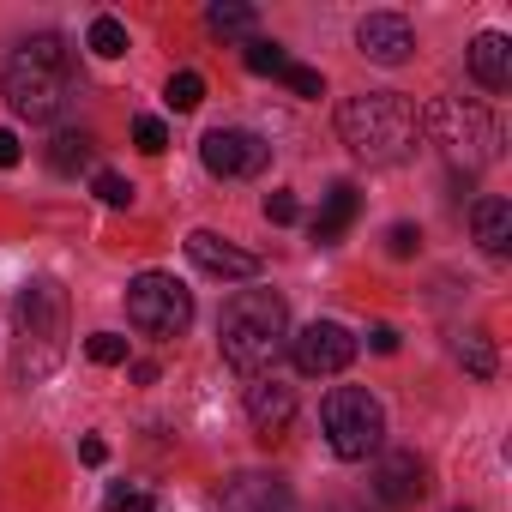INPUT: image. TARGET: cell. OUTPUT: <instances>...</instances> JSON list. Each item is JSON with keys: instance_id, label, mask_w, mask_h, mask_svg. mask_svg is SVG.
<instances>
[{"instance_id": "6da1fadb", "label": "cell", "mask_w": 512, "mask_h": 512, "mask_svg": "<svg viewBox=\"0 0 512 512\" xmlns=\"http://www.w3.org/2000/svg\"><path fill=\"white\" fill-rule=\"evenodd\" d=\"M0 91H7V103H13L19 121H55L73 103V91H79L67 37H55V31L25 37L7 55V67H0Z\"/></svg>"}, {"instance_id": "7a4b0ae2", "label": "cell", "mask_w": 512, "mask_h": 512, "mask_svg": "<svg viewBox=\"0 0 512 512\" xmlns=\"http://www.w3.org/2000/svg\"><path fill=\"white\" fill-rule=\"evenodd\" d=\"M217 344H223V362L235 374H266L284 350H290V308L278 290H235L223 302V320H217Z\"/></svg>"}, {"instance_id": "3957f363", "label": "cell", "mask_w": 512, "mask_h": 512, "mask_svg": "<svg viewBox=\"0 0 512 512\" xmlns=\"http://www.w3.org/2000/svg\"><path fill=\"white\" fill-rule=\"evenodd\" d=\"M67 356V290L55 278H31L13 296V374L19 386H37Z\"/></svg>"}, {"instance_id": "277c9868", "label": "cell", "mask_w": 512, "mask_h": 512, "mask_svg": "<svg viewBox=\"0 0 512 512\" xmlns=\"http://www.w3.org/2000/svg\"><path fill=\"white\" fill-rule=\"evenodd\" d=\"M338 133L362 163L386 169V163H404L416 151V109L398 91H362V97H344Z\"/></svg>"}, {"instance_id": "5b68a950", "label": "cell", "mask_w": 512, "mask_h": 512, "mask_svg": "<svg viewBox=\"0 0 512 512\" xmlns=\"http://www.w3.org/2000/svg\"><path fill=\"white\" fill-rule=\"evenodd\" d=\"M416 133H428V145H434V151L452 163V175H464V181L500 157V121H494L482 103H470V97H440V103H428V109L416 115Z\"/></svg>"}, {"instance_id": "8992f818", "label": "cell", "mask_w": 512, "mask_h": 512, "mask_svg": "<svg viewBox=\"0 0 512 512\" xmlns=\"http://www.w3.org/2000/svg\"><path fill=\"white\" fill-rule=\"evenodd\" d=\"M320 422H326V446H332L338 458H350V464H362V458H374V452L386 446V410H380V398L362 392V386L326 392Z\"/></svg>"}, {"instance_id": "52a82bcc", "label": "cell", "mask_w": 512, "mask_h": 512, "mask_svg": "<svg viewBox=\"0 0 512 512\" xmlns=\"http://www.w3.org/2000/svg\"><path fill=\"white\" fill-rule=\"evenodd\" d=\"M127 320L145 338H181L193 326V296L187 284H175L169 272H139L127 284Z\"/></svg>"}, {"instance_id": "ba28073f", "label": "cell", "mask_w": 512, "mask_h": 512, "mask_svg": "<svg viewBox=\"0 0 512 512\" xmlns=\"http://www.w3.org/2000/svg\"><path fill=\"white\" fill-rule=\"evenodd\" d=\"M290 356H296V368H302L308 380H326V374H344V368L356 362V338H350V326H338V320H314V326H302V332L290 338Z\"/></svg>"}, {"instance_id": "9c48e42d", "label": "cell", "mask_w": 512, "mask_h": 512, "mask_svg": "<svg viewBox=\"0 0 512 512\" xmlns=\"http://www.w3.org/2000/svg\"><path fill=\"white\" fill-rule=\"evenodd\" d=\"M266 157H272V145H266L260 133H247V127H211V133L199 139V163H205L211 175H223V181L260 175Z\"/></svg>"}, {"instance_id": "30bf717a", "label": "cell", "mask_w": 512, "mask_h": 512, "mask_svg": "<svg viewBox=\"0 0 512 512\" xmlns=\"http://www.w3.org/2000/svg\"><path fill=\"white\" fill-rule=\"evenodd\" d=\"M217 512H296V494L272 470H241L217 488Z\"/></svg>"}, {"instance_id": "8fae6325", "label": "cell", "mask_w": 512, "mask_h": 512, "mask_svg": "<svg viewBox=\"0 0 512 512\" xmlns=\"http://www.w3.org/2000/svg\"><path fill=\"white\" fill-rule=\"evenodd\" d=\"M247 422H253V434L272 446L296 422V386H284L278 374H253V386H247Z\"/></svg>"}, {"instance_id": "7c38bea8", "label": "cell", "mask_w": 512, "mask_h": 512, "mask_svg": "<svg viewBox=\"0 0 512 512\" xmlns=\"http://www.w3.org/2000/svg\"><path fill=\"white\" fill-rule=\"evenodd\" d=\"M356 49H362L368 61H380V67H404V61L416 55V31H410L404 13H368V19L356 25Z\"/></svg>"}, {"instance_id": "4fadbf2b", "label": "cell", "mask_w": 512, "mask_h": 512, "mask_svg": "<svg viewBox=\"0 0 512 512\" xmlns=\"http://www.w3.org/2000/svg\"><path fill=\"white\" fill-rule=\"evenodd\" d=\"M187 260L205 272V278H260V260L241 247H229L217 229H193L187 235Z\"/></svg>"}, {"instance_id": "5bb4252c", "label": "cell", "mask_w": 512, "mask_h": 512, "mask_svg": "<svg viewBox=\"0 0 512 512\" xmlns=\"http://www.w3.org/2000/svg\"><path fill=\"white\" fill-rule=\"evenodd\" d=\"M374 494H380L386 506H416V500L428 494V464H422L416 452H386L380 470H374Z\"/></svg>"}, {"instance_id": "9a60e30c", "label": "cell", "mask_w": 512, "mask_h": 512, "mask_svg": "<svg viewBox=\"0 0 512 512\" xmlns=\"http://www.w3.org/2000/svg\"><path fill=\"white\" fill-rule=\"evenodd\" d=\"M464 55H470V79H476L482 91H506V85H512V43H506L500 31H482Z\"/></svg>"}, {"instance_id": "2e32d148", "label": "cell", "mask_w": 512, "mask_h": 512, "mask_svg": "<svg viewBox=\"0 0 512 512\" xmlns=\"http://www.w3.org/2000/svg\"><path fill=\"white\" fill-rule=\"evenodd\" d=\"M356 211H362L356 181H332V193H326V205H320V217H314V241H320V247L344 241V229L356 223Z\"/></svg>"}, {"instance_id": "e0dca14e", "label": "cell", "mask_w": 512, "mask_h": 512, "mask_svg": "<svg viewBox=\"0 0 512 512\" xmlns=\"http://www.w3.org/2000/svg\"><path fill=\"white\" fill-rule=\"evenodd\" d=\"M470 229H476V241H482V253H500L512 247V205L506 199H476L470 205Z\"/></svg>"}, {"instance_id": "ac0fdd59", "label": "cell", "mask_w": 512, "mask_h": 512, "mask_svg": "<svg viewBox=\"0 0 512 512\" xmlns=\"http://www.w3.org/2000/svg\"><path fill=\"white\" fill-rule=\"evenodd\" d=\"M91 157H97V145H91V133H79V127L55 133V145H49V169H55V175H79V169H91Z\"/></svg>"}, {"instance_id": "d6986e66", "label": "cell", "mask_w": 512, "mask_h": 512, "mask_svg": "<svg viewBox=\"0 0 512 512\" xmlns=\"http://www.w3.org/2000/svg\"><path fill=\"white\" fill-rule=\"evenodd\" d=\"M85 43H91V55H103V61H121V55H127V25L103 13V19H91V37H85Z\"/></svg>"}, {"instance_id": "ffe728a7", "label": "cell", "mask_w": 512, "mask_h": 512, "mask_svg": "<svg viewBox=\"0 0 512 512\" xmlns=\"http://www.w3.org/2000/svg\"><path fill=\"white\" fill-rule=\"evenodd\" d=\"M241 61H247V73H266V79H284V67H290V55L278 43H266V37H253L241 49Z\"/></svg>"}, {"instance_id": "44dd1931", "label": "cell", "mask_w": 512, "mask_h": 512, "mask_svg": "<svg viewBox=\"0 0 512 512\" xmlns=\"http://www.w3.org/2000/svg\"><path fill=\"white\" fill-rule=\"evenodd\" d=\"M458 362H464L476 380H494V344H488L482 332H464V338H458Z\"/></svg>"}, {"instance_id": "7402d4cb", "label": "cell", "mask_w": 512, "mask_h": 512, "mask_svg": "<svg viewBox=\"0 0 512 512\" xmlns=\"http://www.w3.org/2000/svg\"><path fill=\"white\" fill-rule=\"evenodd\" d=\"M163 97H169V109H175V115H193V109L205 103V79H199V73H175Z\"/></svg>"}, {"instance_id": "603a6c76", "label": "cell", "mask_w": 512, "mask_h": 512, "mask_svg": "<svg viewBox=\"0 0 512 512\" xmlns=\"http://www.w3.org/2000/svg\"><path fill=\"white\" fill-rule=\"evenodd\" d=\"M103 512H157V494L139 488V482H115L109 500H103Z\"/></svg>"}, {"instance_id": "cb8c5ba5", "label": "cell", "mask_w": 512, "mask_h": 512, "mask_svg": "<svg viewBox=\"0 0 512 512\" xmlns=\"http://www.w3.org/2000/svg\"><path fill=\"white\" fill-rule=\"evenodd\" d=\"M205 25H211L217 37H241V31H253V7L229 0V7H211V13H205Z\"/></svg>"}, {"instance_id": "d4e9b609", "label": "cell", "mask_w": 512, "mask_h": 512, "mask_svg": "<svg viewBox=\"0 0 512 512\" xmlns=\"http://www.w3.org/2000/svg\"><path fill=\"white\" fill-rule=\"evenodd\" d=\"M85 356H91L97 368H121V362H127V338H121V332H91V338H85Z\"/></svg>"}, {"instance_id": "484cf974", "label": "cell", "mask_w": 512, "mask_h": 512, "mask_svg": "<svg viewBox=\"0 0 512 512\" xmlns=\"http://www.w3.org/2000/svg\"><path fill=\"white\" fill-rule=\"evenodd\" d=\"M133 145H139L145 157H163V151H169V127H163L157 115H139V121H133Z\"/></svg>"}, {"instance_id": "4316f807", "label": "cell", "mask_w": 512, "mask_h": 512, "mask_svg": "<svg viewBox=\"0 0 512 512\" xmlns=\"http://www.w3.org/2000/svg\"><path fill=\"white\" fill-rule=\"evenodd\" d=\"M284 85L296 91V97H326V79H320V67H284Z\"/></svg>"}, {"instance_id": "83f0119b", "label": "cell", "mask_w": 512, "mask_h": 512, "mask_svg": "<svg viewBox=\"0 0 512 512\" xmlns=\"http://www.w3.org/2000/svg\"><path fill=\"white\" fill-rule=\"evenodd\" d=\"M416 247H422V229L416 223H392L386 229V253H392V260H410Z\"/></svg>"}, {"instance_id": "f1b7e54d", "label": "cell", "mask_w": 512, "mask_h": 512, "mask_svg": "<svg viewBox=\"0 0 512 512\" xmlns=\"http://www.w3.org/2000/svg\"><path fill=\"white\" fill-rule=\"evenodd\" d=\"M91 187H97V199H103V205H115V211H121V205H133V181H121V175H109V169H103Z\"/></svg>"}, {"instance_id": "f546056e", "label": "cell", "mask_w": 512, "mask_h": 512, "mask_svg": "<svg viewBox=\"0 0 512 512\" xmlns=\"http://www.w3.org/2000/svg\"><path fill=\"white\" fill-rule=\"evenodd\" d=\"M266 217H272V223H296V217H302L296 193H284V187H278V193H266Z\"/></svg>"}, {"instance_id": "4dcf8cb0", "label": "cell", "mask_w": 512, "mask_h": 512, "mask_svg": "<svg viewBox=\"0 0 512 512\" xmlns=\"http://www.w3.org/2000/svg\"><path fill=\"white\" fill-rule=\"evenodd\" d=\"M368 350L392 356V350H398V332H392V326H374V332H368Z\"/></svg>"}, {"instance_id": "1f68e13d", "label": "cell", "mask_w": 512, "mask_h": 512, "mask_svg": "<svg viewBox=\"0 0 512 512\" xmlns=\"http://www.w3.org/2000/svg\"><path fill=\"white\" fill-rule=\"evenodd\" d=\"M13 163H19V133L0 127V169H13Z\"/></svg>"}, {"instance_id": "d6a6232c", "label": "cell", "mask_w": 512, "mask_h": 512, "mask_svg": "<svg viewBox=\"0 0 512 512\" xmlns=\"http://www.w3.org/2000/svg\"><path fill=\"white\" fill-rule=\"evenodd\" d=\"M79 458H85V464H103V458H109V446H103L97 434H85V440H79Z\"/></svg>"}]
</instances>
